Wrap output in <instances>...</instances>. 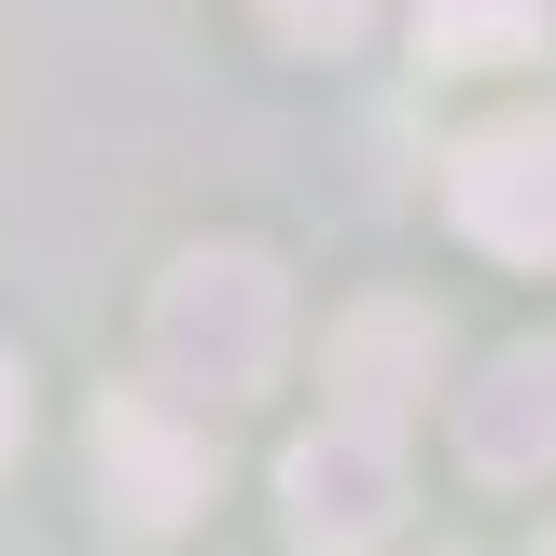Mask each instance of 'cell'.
I'll list each match as a JSON object with an SVG mask.
<instances>
[{
	"label": "cell",
	"mask_w": 556,
	"mask_h": 556,
	"mask_svg": "<svg viewBox=\"0 0 556 556\" xmlns=\"http://www.w3.org/2000/svg\"><path fill=\"white\" fill-rule=\"evenodd\" d=\"M417 42L431 70H515L556 42V0H417Z\"/></svg>",
	"instance_id": "obj_7"
},
{
	"label": "cell",
	"mask_w": 556,
	"mask_h": 556,
	"mask_svg": "<svg viewBox=\"0 0 556 556\" xmlns=\"http://www.w3.org/2000/svg\"><path fill=\"white\" fill-rule=\"evenodd\" d=\"M459 445H473V473H501V486L556 473V334H515L473 390H459Z\"/></svg>",
	"instance_id": "obj_5"
},
{
	"label": "cell",
	"mask_w": 556,
	"mask_h": 556,
	"mask_svg": "<svg viewBox=\"0 0 556 556\" xmlns=\"http://www.w3.org/2000/svg\"><path fill=\"white\" fill-rule=\"evenodd\" d=\"M278 334H292V292H278L265 251H181L167 292H153V376H167V404H251L278 376Z\"/></svg>",
	"instance_id": "obj_1"
},
{
	"label": "cell",
	"mask_w": 556,
	"mask_h": 556,
	"mask_svg": "<svg viewBox=\"0 0 556 556\" xmlns=\"http://www.w3.org/2000/svg\"><path fill=\"white\" fill-rule=\"evenodd\" d=\"M265 28L292 42V56H334V42H362V28H376V0H265Z\"/></svg>",
	"instance_id": "obj_8"
},
{
	"label": "cell",
	"mask_w": 556,
	"mask_h": 556,
	"mask_svg": "<svg viewBox=\"0 0 556 556\" xmlns=\"http://www.w3.org/2000/svg\"><path fill=\"white\" fill-rule=\"evenodd\" d=\"M417 390H431V306H348L334 320V417L404 431Z\"/></svg>",
	"instance_id": "obj_6"
},
{
	"label": "cell",
	"mask_w": 556,
	"mask_h": 556,
	"mask_svg": "<svg viewBox=\"0 0 556 556\" xmlns=\"http://www.w3.org/2000/svg\"><path fill=\"white\" fill-rule=\"evenodd\" d=\"M98 501L126 515L139 543H167L208 501V417L167 404V390H112V404H98Z\"/></svg>",
	"instance_id": "obj_3"
},
{
	"label": "cell",
	"mask_w": 556,
	"mask_h": 556,
	"mask_svg": "<svg viewBox=\"0 0 556 556\" xmlns=\"http://www.w3.org/2000/svg\"><path fill=\"white\" fill-rule=\"evenodd\" d=\"M28 445V376H14V348H0V459Z\"/></svg>",
	"instance_id": "obj_9"
},
{
	"label": "cell",
	"mask_w": 556,
	"mask_h": 556,
	"mask_svg": "<svg viewBox=\"0 0 556 556\" xmlns=\"http://www.w3.org/2000/svg\"><path fill=\"white\" fill-rule=\"evenodd\" d=\"M543 556H556V529H543Z\"/></svg>",
	"instance_id": "obj_10"
},
{
	"label": "cell",
	"mask_w": 556,
	"mask_h": 556,
	"mask_svg": "<svg viewBox=\"0 0 556 556\" xmlns=\"http://www.w3.org/2000/svg\"><path fill=\"white\" fill-rule=\"evenodd\" d=\"M445 195H459V237L501 251V265H556V112H501V126L459 139V167H445Z\"/></svg>",
	"instance_id": "obj_4"
},
{
	"label": "cell",
	"mask_w": 556,
	"mask_h": 556,
	"mask_svg": "<svg viewBox=\"0 0 556 556\" xmlns=\"http://www.w3.org/2000/svg\"><path fill=\"white\" fill-rule=\"evenodd\" d=\"M278 515H292V543H306V556L390 543V515H404V431H376V417H320V431L278 459Z\"/></svg>",
	"instance_id": "obj_2"
}]
</instances>
